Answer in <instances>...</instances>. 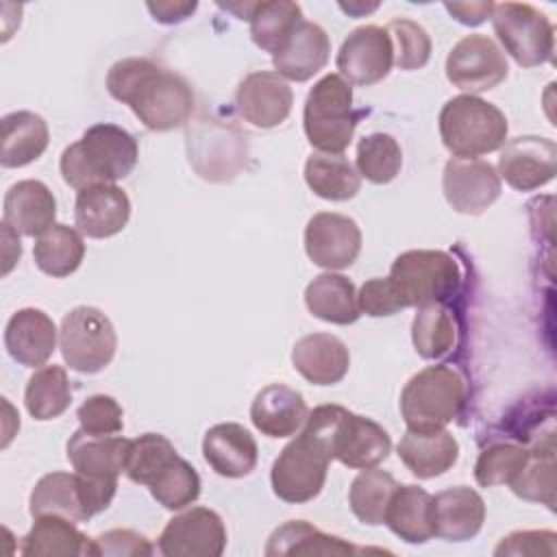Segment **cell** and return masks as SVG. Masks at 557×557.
<instances>
[{
	"mask_svg": "<svg viewBox=\"0 0 557 557\" xmlns=\"http://www.w3.org/2000/svg\"><path fill=\"white\" fill-rule=\"evenodd\" d=\"M455 322L444 305H422L411 324L413 348L422 359H442L455 346Z\"/></svg>",
	"mask_w": 557,
	"mask_h": 557,
	"instance_id": "cell-40",
	"label": "cell"
},
{
	"mask_svg": "<svg viewBox=\"0 0 557 557\" xmlns=\"http://www.w3.org/2000/svg\"><path fill=\"white\" fill-rule=\"evenodd\" d=\"M394 65V46L387 28L368 24L355 28L337 52V70L350 85L381 83Z\"/></svg>",
	"mask_w": 557,
	"mask_h": 557,
	"instance_id": "cell-14",
	"label": "cell"
},
{
	"mask_svg": "<svg viewBox=\"0 0 557 557\" xmlns=\"http://www.w3.org/2000/svg\"><path fill=\"white\" fill-rule=\"evenodd\" d=\"M492 26L505 52L522 67L553 59L555 30L550 20L527 2H500L492 9Z\"/></svg>",
	"mask_w": 557,
	"mask_h": 557,
	"instance_id": "cell-10",
	"label": "cell"
},
{
	"mask_svg": "<svg viewBox=\"0 0 557 557\" xmlns=\"http://www.w3.org/2000/svg\"><path fill=\"white\" fill-rule=\"evenodd\" d=\"M466 400V381L448 363L429 366L413 374L400 394L407 429L435 431L453 422Z\"/></svg>",
	"mask_w": 557,
	"mask_h": 557,
	"instance_id": "cell-5",
	"label": "cell"
},
{
	"mask_svg": "<svg viewBox=\"0 0 557 557\" xmlns=\"http://www.w3.org/2000/svg\"><path fill=\"white\" fill-rule=\"evenodd\" d=\"M30 516H63L72 522L89 520L78 472L44 474L30 492Z\"/></svg>",
	"mask_w": 557,
	"mask_h": 557,
	"instance_id": "cell-32",
	"label": "cell"
},
{
	"mask_svg": "<svg viewBox=\"0 0 557 557\" xmlns=\"http://www.w3.org/2000/svg\"><path fill=\"white\" fill-rule=\"evenodd\" d=\"M81 429L96 435H115L122 431V407L107 394L89 396L76 411Z\"/></svg>",
	"mask_w": 557,
	"mask_h": 557,
	"instance_id": "cell-47",
	"label": "cell"
},
{
	"mask_svg": "<svg viewBox=\"0 0 557 557\" xmlns=\"http://www.w3.org/2000/svg\"><path fill=\"white\" fill-rule=\"evenodd\" d=\"M305 181L309 189L324 200L355 198L361 187L357 168L344 154L313 152L305 163Z\"/></svg>",
	"mask_w": 557,
	"mask_h": 557,
	"instance_id": "cell-35",
	"label": "cell"
},
{
	"mask_svg": "<svg viewBox=\"0 0 557 557\" xmlns=\"http://www.w3.org/2000/svg\"><path fill=\"white\" fill-rule=\"evenodd\" d=\"M4 224L15 233L39 237L54 226L57 200L41 181H17L4 196Z\"/></svg>",
	"mask_w": 557,
	"mask_h": 557,
	"instance_id": "cell-25",
	"label": "cell"
},
{
	"mask_svg": "<svg viewBox=\"0 0 557 557\" xmlns=\"http://www.w3.org/2000/svg\"><path fill=\"white\" fill-rule=\"evenodd\" d=\"M357 302H359V309L372 318L394 315L396 311L407 307L389 276H385V278L376 276V278L366 281L361 285V289L357 292Z\"/></svg>",
	"mask_w": 557,
	"mask_h": 557,
	"instance_id": "cell-48",
	"label": "cell"
},
{
	"mask_svg": "<svg viewBox=\"0 0 557 557\" xmlns=\"http://www.w3.org/2000/svg\"><path fill=\"white\" fill-rule=\"evenodd\" d=\"M292 363L309 383L335 385L350 368V352L339 337L331 333H311L294 344Z\"/></svg>",
	"mask_w": 557,
	"mask_h": 557,
	"instance_id": "cell-26",
	"label": "cell"
},
{
	"mask_svg": "<svg viewBox=\"0 0 557 557\" xmlns=\"http://www.w3.org/2000/svg\"><path fill=\"white\" fill-rule=\"evenodd\" d=\"M309 409L300 392L272 383L265 385L250 405L252 424L268 437H292L307 422Z\"/></svg>",
	"mask_w": 557,
	"mask_h": 557,
	"instance_id": "cell-24",
	"label": "cell"
},
{
	"mask_svg": "<svg viewBox=\"0 0 557 557\" xmlns=\"http://www.w3.org/2000/svg\"><path fill=\"white\" fill-rule=\"evenodd\" d=\"M4 346L17 363L26 368L44 366L57 348V326L46 311L24 307L7 322Z\"/></svg>",
	"mask_w": 557,
	"mask_h": 557,
	"instance_id": "cell-20",
	"label": "cell"
},
{
	"mask_svg": "<svg viewBox=\"0 0 557 557\" xmlns=\"http://www.w3.org/2000/svg\"><path fill=\"white\" fill-rule=\"evenodd\" d=\"M307 257L326 270H344L355 263L361 250L357 222L342 213H315L305 228Z\"/></svg>",
	"mask_w": 557,
	"mask_h": 557,
	"instance_id": "cell-17",
	"label": "cell"
},
{
	"mask_svg": "<svg viewBox=\"0 0 557 557\" xmlns=\"http://www.w3.org/2000/svg\"><path fill=\"white\" fill-rule=\"evenodd\" d=\"M403 165V150L387 133H372L357 144V172L361 178L385 185L396 178Z\"/></svg>",
	"mask_w": 557,
	"mask_h": 557,
	"instance_id": "cell-42",
	"label": "cell"
},
{
	"mask_svg": "<svg viewBox=\"0 0 557 557\" xmlns=\"http://www.w3.org/2000/svg\"><path fill=\"white\" fill-rule=\"evenodd\" d=\"M176 455L178 453L168 437L159 433H144L131 442L128 463L124 472L131 481L148 485L157 476V472L168 466Z\"/></svg>",
	"mask_w": 557,
	"mask_h": 557,
	"instance_id": "cell-45",
	"label": "cell"
},
{
	"mask_svg": "<svg viewBox=\"0 0 557 557\" xmlns=\"http://www.w3.org/2000/svg\"><path fill=\"white\" fill-rule=\"evenodd\" d=\"M557 172V146L553 139L524 135L513 137L500 146L498 176L518 191H531L548 181Z\"/></svg>",
	"mask_w": 557,
	"mask_h": 557,
	"instance_id": "cell-16",
	"label": "cell"
},
{
	"mask_svg": "<svg viewBox=\"0 0 557 557\" xmlns=\"http://www.w3.org/2000/svg\"><path fill=\"white\" fill-rule=\"evenodd\" d=\"M131 442L122 435H96L78 429L67 440V459L78 474L117 479L126 470Z\"/></svg>",
	"mask_w": 557,
	"mask_h": 557,
	"instance_id": "cell-23",
	"label": "cell"
},
{
	"mask_svg": "<svg viewBox=\"0 0 557 557\" xmlns=\"http://www.w3.org/2000/svg\"><path fill=\"white\" fill-rule=\"evenodd\" d=\"M435 535L446 542L472 540L485 520V503L476 490L455 485L433 496Z\"/></svg>",
	"mask_w": 557,
	"mask_h": 557,
	"instance_id": "cell-27",
	"label": "cell"
},
{
	"mask_svg": "<svg viewBox=\"0 0 557 557\" xmlns=\"http://www.w3.org/2000/svg\"><path fill=\"white\" fill-rule=\"evenodd\" d=\"M437 122L444 146L457 159H476L494 152L507 139L505 113L479 96L450 98L442 107Z\"/></svg>",
	"mask_w": 557,
	"mask_h": 557,
	"instance_id": "cell-4",
	"label": "cell"
},
{
	"mask_svg": "<svg viewBox=\"0 0 557 557\" xmlns=\"http://www.w3.org/2000/svg\"><path fill=\"white\" fill-rule=\"evenodd\" d=\"M22 555H94V540L63 516H39L20 542Z\"/></svg>",
	"mask_w": 557,
	"mask_h": 557,
	"instance_id": "cell-34",
	"label": "cell"
},
{
	"mask_svg": "<svg viewBox=\"0 0 557 557\" xmlns=\"http://www.w3.org/2000/svg\"><path fill=\"white\" fill-rule=\"evenodd\" d=\"M329 52L331 41L326 30L315 22L302 20L281 46V50L272 57V63L276 74L283 78L305 83L326 65Z\"/></svg>",
	"mask_w": 557,
	"mask_h": 557,
	"instance_id": "cell-22",
	"label": "cell"
},
{
	"mask_svg": "<svg viewBox=\"0 0 557 557\" xmlns=\"http://www.w3.org/2000/svg\"><path fill=\"white\" fill-rule=\"evenodd\" d=\"M359 111L352 109V87L339 74L322 76L305 100V135L318 152L342 154L355 135Z\"/></svg>",
	"mask_w": 557,
	"mask_h": 557,
	"instance_id": "cell-6",
	"label": "cell"
},
{
	"mask_svg": "<svg viewBox=\"0 0 557 557\" xmlns=\"http://www.w3.org/2000/svg\"><path fill=\"white\" fill-rule=\"evenodd\" d=\"M59 348L65 363L83 374L104 370L117 348L111 320L96 307H74L61 320Z\"/></svg>",
	"mask_w": 557,
	"mask_h": 557,
	"instance_id": "cell-9",
	"label": "cell"
},
{
	"mask_svg": "<svg viewBox=\"0 0 557 557\" xmlns=\"http://www.w3.org/2000/svg\"><path fill=\"white\" fill-rule=\"evenodd\" d=\"M331 461L322 440L302 429L272 463V492L285 503L313 500L324 487Z\"/></svg>",
	"mask_w": 557,
	"mask_h": 557,
	"instance_id": "cell-7",
	"label": "cell"
},
{
	"mask_svg": "<svg viewBox=\"0 0 557 557\" xmlns=\"http://www.w3.org/2000/svg\"><path fill=\"white\" fill-rule=\"evenodd\" d=\"M444 9L461 24L466 26H476L492 15L494 2H446Z\"/></svg>",
	"mask_w": 557,
	"mask_h": 557,
	"instance_id": "cell-51",
	"label": "cell"
},
{
	"mask_svg": "<svg viewBox=\"0 0 557 557\" xmlns=\"http://www.w3.org/2000/svg\"><path fill=\"white\" fill-rule=\"evenodd\" d=\"M389 278L407 307L442 305L461 281L457 261L442 250H407L392 263Z\"/></svg>",
	"mask_w": 557,
	"mask_h": 557,
	"instance_id": "cell-8",
	"label": "cell"
},
{
	"mask_svg": "<svg viewBox=\"0 0 557 557\" xmlns=\"http://www.w3.org/2000/svg\"><path fill=\"white\" fill-rule=\"evenodd\" d=\"M398 457L418 479H435L455 466L459 444L446 429H407L398 442Z\"/></svg>",
	"mask_w": 557,
	"mask_h": 557,
	"instance_id": "cell-28",
	"label": "cell"
},
{
	"mask_svg": "<svg viewBox=\"0 0 557 557\" xmlns=\"http://www.w3.org/2000/svg\"><path fill=\"white\" fill-rule=\"evenodd\" d=\"M202 455L220 476L239 479L255 470L259 448L248 429L237 422H222L205 433Z\"/></svg>",
	"mask_w": 557,
	"mask_h": 557,
	"instance_id": "cell-21",
	"label": "cell"
},
{
	"mask_svg": "<svg viewBox=\"0 0 557 557\" xmlns=\"http://www.w3.org/2000/svg\"><path fill=\"white\" fill-rule=\"evenodd\" d=\"M109 94L128 104L150 131H172L189 122L196 96L189 83L144 57L115 61L107 74Z\"/></svg>",
	"mask_w": 557,
	"mask_h": 557,
	"instance_id": "cell-1",
	"label": "cell"
},
{
	"mask_svg": "<svg viewBox=\"0 0 557 557\" xmlns=\"http://www.w3.org/2000/svg\"><path fill=\"white\" fill-rule=\"evenodd\" d=\"M511 492L524 500L555 509V457L553 444L546 450H529L524 468L511 479Z\"/></svg>",
	"mask_w": 557,
	"mask_h": 557,
	"instance_id": "cell-43",
	"label": "cell"
},
{
	"mask_svg": "<svg viewBox=\"0 0 557 557\" xmlns=\"http://www.w3.org/2000/svg\"><path fill=\"white\" fill-rule=\"evenodd\" d=\"M235 104L239 115L252 126L272 128L287 120L294 104V94L281 74L252 72L239 83Z\"/></svg>",
	"mask_w": 557,
	"mask_h": 557,
	"instance_id": "cell-18",
	"label": "cell"
},
{
	"mask_svg": "<svg viewBox=\"0 0 557 557\" xmlns=\"http://www.w3.org/2000/svg\"><path fill=\"white\" fill-rule=\"evenodd\" d=\"M396 487H398V483L389 472L376 470V468L361 470L352 479L350 490H348V503H350L352 513L363 524H370V527L383 524L389 498Z\"/></svg>",
	"mask_w": 557,
	"mask_h": 557,
	"instance_id": "cell-39",
	"label": "cell"
},
{
	"mask_svg": "<svg viewBox=\"0 0 557 557\" xmlns=\"http://www.w3.org/2000/svg\"><path fill=\"white\" fill-rule=\"evenodd\" d=\"M131 218V200L115 183L91 185L78 191L74 220L83 235L104 239L117 235Z\"/></svg>",
	"mask_w": 557,
	"mask_h": 557,
	"instance_id": "cell-19",
	"label": "cell"
},
{
	"mask_svg": "<svg viewBox=\"0 0 557 557\" xmlns=\"http://www.w3.org/2000/svg\"><path fill=\"white\" fill-rule=\"evenodd\" d=\"M361 553V548H355L350 542L322 533L307 520H289L272 531L268 537L265 555L278 557V555H352Z\"/></svg>",
	"mask_w": 557,
	"mask_h": 557,
	"instance_id": "cell-33",
	"label": "cell"
},
{
	"mask_svg": "<svg viewBox=\"0 0 557 557\" xmlns=\"http://www.w3.org/2000/svg\"><path fill=\"white\" fill-rule=\"evenodd\" d=\"M394 46V63L400 70H420L431 59V37L429 33L407 17H396L387 26Z\"/></svg>",
	"mask_w": 557,
	"mask_h": 557,
	"instance_id": "cell-46",
	"label": "cell"
},
{
	"mask_svg": "<svg viewBox=\"0 0 557 557\" xmlns=\"http://www.w3.org/2000/svg\"><path fill=\"white\" fill-rule=\"evenodd\" d=\"M248 22L252 41L274 57L294 33V28L302 22V11L296 2L289 0L255 2Z\"/></svg>",
	"mask_w": 557,
	"mask_h": 557,
	"instance_id": "cell-37",
	"label": "cell"
},
{
	"mask_svg": "<svg viewBox=\"0 0 557 557\" xmlns=\"http://www.w3.org/2000/svg\"><path fill=\"white\" fill-rule=\"evenodd\" d=\"M148 490L159 505L176 511L191 505L200 496V476L189 461L176 455L157 472V476L148 483Z\"/></svg>",
	"mask_w": 557,
	"mask_h": 557,
	"instance_id": "cell-41",
	"label": "cell"
},
{
	"mask_svg": "<svg viewBox=\"0 0 557 557\" xmlns=\"http://www.w3.org/2000/svg\"><path fill=\"white\" fill-rule=\"evenodd\" d=\"M50 133L41 115L33 111H13L2 117L0 163L4 168H22L33 163L48 148Z\"/></svg>",
	"mask_w": 557,
	"mask_h": 557,
	"instance_id": "cell-30",
	"label": "cell"
},
{
	"mask_svg": "<svg viewBox=\"0 0 557 557\" xmlns=\"http://www.w3.org/2000/svg\"><path fill=\"white\" fill-rule=\"evenodd\" d=\"M152 544L146 535L131 529H111L94 540V555L111 557H141L152 555Z\"/></svg>",
	"mask_w": 557,
	"mask_h": 557,
	"instance_id": "cell-49",
	"label": "cell"
},
{
	"mask_svg": "<svg viewBox=\"0 0 557 557\" xmlns=\"http://www.w3.org/2000/svg\"><path fill=\"white\" fill-rule=\"evenodd\" d=\"M187 159L211 183L233 181L246 163V137L231 122L200 117L187 126Z\"/></svg>",
	"mask_w": 557,
	"mask_h": 557,
	"instance_id": "cell-11",
	"label": "cell"
},
{
	"mask_svg": "<svg viewBox=\"0 0 557 557\" xmlns=\"http://www.w3.org/2000/svg\"><path fill=\"white\" fill-rule=\"evenodd\" d=\"M305 305L311 315L331 324H352L361 315L352 281L337 272L315 276L305 289Z\"/></svg>",
	"mask_w": 557,
	"mask_h": 557,
	"instance_id": "cell-31",
	"label": "cell"
},
{
	"mask_svg": "<svg viewBox=\"0 0 557 557\" xmlns=\"http://www.w3.org/2000/svg\"><path fill=\"white\" fill-rule=\"evenodd\" d=\"M72 403L67 372L61 366H44L26 383L24 405L35 420H54Z\"/></svg>",
	"mask_w": 557,
	"mask_h": 557,
	"instance_id": "cell-38",
	"label": "cell"
},
{
	"mask_svg": "<svg viewBox=\"0 0 557 557\" xmlns=\"http://www.w3.org/2000/svg\"><path fill=\"white\" fill-rule=\"evenodd\" d=\"M139 159L135 137L115 124H94L61 154V174L74 189L126 178Z\"/></svg>",
	"mask_w": 557,
	"mask_h": 557,
	"instance_id": "cell-2",
	"label": "cell"
},
{
	"mask_svg": "<svg viewBox=\"0 0 557 557\" xmlns=\"http://www.w3.org/2000/svg\"><path fill=\"white\" fill-rule=\"evenodd\" d=\"M152 17L161 24H176L189 17L196 11V2H148L146 4Z\"/></svg>",
	"mask_w": 557,
	"mask_h": 557,
	"instance_id": "cell-52",
	"label": "cell"
},
{
	"mask_svg": "<svg viewBox=\"0 0 557 557\" xmlns=\"http://www.w3.org/2000/svg\"><path fill=\"white\" fill-rule=\"evenodd\" d=\"M85 257V244L81 231L67 224H54L35 239L33 259L37 268L54 278L70 276L78 270Z\"/></svg>",
	"mask_w": 557,
	"mask_h": 557,
	"instance_id": "cell-36",
	"label": "cell"
},
{
	"mask_svg": "<svg viewBox=\"0 0 557 557\" xmlns=\"http://www.w3.org/2000/svg\"><path fill=\"white\" fill-rule=\"evenodd\" d=\"M527 459H529V450L520 444H509V442L492 444L479 455L474 463V479L483 487L511 483V479L524 468Z\"/></svg>",
	"mask_w": 557,
	"mask_h": 557,
	"instance_id": "cell-44",
	"label": "cell"
},
{
	"mask_svg": "<svg viewBox=\"0 0 557 557\" xmlns=\"http://www.w3.org/2000/svg\"><path fill=\"white\" fill-rule=\"evenodd\" d=\"M383 524L407 544H424L435 535L433 496L418 485H398L389 498Z\"/></svg>",
	"mask_w": 557,
	"mask_h": 557,
	"instance_id": "cell-29",
	"label": "cell"
},
{
	"mask_svg": "<svg viewBox=\"0 0 557 557\" xmlns=\"http://www.w3.org/2000/svg\"><path fill=\"white\" fill-rule=\"evenodd\" d=\"M302 429L320 437L333 459L355 470L376 468L392 453V440L379 422L339 405L315 407Z\"/></svg>",
	"mask_w": 557,
	"mask_h": 557,
	"instance_id": "cell-3",
	"label": "cell"
},
{
	"mask_svg": "<svg viewBox=\"0 0 557 557\" xmlns=\"http://www.w3.org/2000/svg\"><path fill=\"white\" fill-rule=\"evenodd\" d=\"M509 74L507 57L487 35H468L446 57L448 81L472 94L494 89Z\"/></svg>",
	"mask_w": 557,
	"mask_h": 557,
	"instance_id": "cell-12",
	"label": "cell"
},
{
	"mask_svg": "<svg viewBox=\"0 0 557 557\" xmlns=\"http://www.w3.org/2000/svg\"><path fill=\"white\" fill-rule=\"evenodd\" d=\"M557 535L553 531H513L500 540L494 555H546L555 557Z\"/></svg>",
	"mask_w": 557,
	"mask_h": 557,
	"instance_id": "cell-50",
	"label": "cell"
},
{
	"mask_svg": "<svg viewBox=\"0 0 557 557\" xmlns=\"http://www.w3.org/2000/svg\"><path fill=\"white\" fill-rule=\"evenodd\" d=\"M446 202L466 215H479L500 196V176L490 161L453 157L444 168Z\"/></svg>",
	"mask_w": 557,
	"mask_h": 557,
	"instance_id": "cell-15",
	"label": "cell"
},
{
	"mask_svg": "<svg viewBox=\"0 0 557 557\" xmlns=\"http://www.w3.org/2000/svg\"><path fill=\"white\" fill-rule=\"evenodd\" d=\"M157 546L165 557H220L226 527L213 509L191 507L165 524Z\"/></svg>",
	"mask_w": 557,
	"mask_h": 557,
	"instance_id": "cell-13",
	"label": "cell"
}]
</instances>
